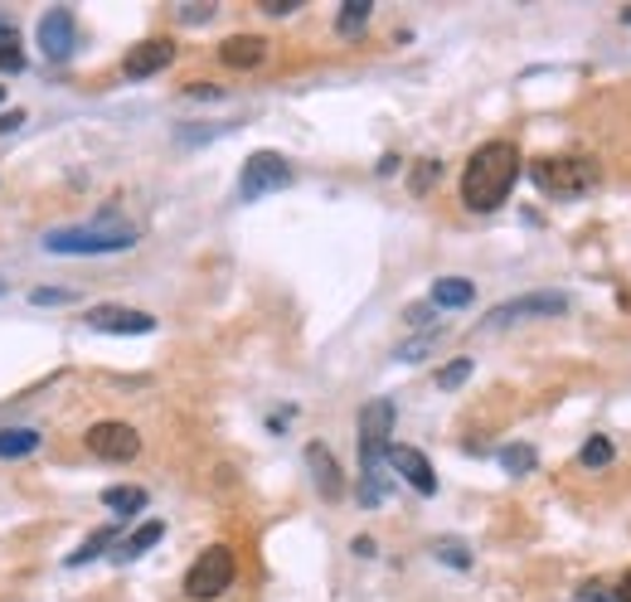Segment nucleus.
I'll return each mask as SVG.
<instances>
[{
    "label": "nucleus",
    "mask_w": 631,
    "mask_h": 602,
    "mask_svg": "<svg viewBox=\"0 0 631 602\" xmlns=\"http://www.w3.org/2000/svg\"><path fill=\"white\" fill-rule=\"evenodd\" d=\"M306 466H312V481H316V491L326 496V501H340V491H345V481H340V466H336V456H330L326 442H312L306 448Z\"/></svg>",
    "instance_id": "nucleus-13"
},
{
    "label": "nucleus",
    "mask_w": 631,
    "mask_h": 602,
    "mask_svg": "<svg viewBox=\"0 0 631 602\" xmlns=\"http://www.w3.org/2000/svg\"><path fill=\"white\" fill-rule=\"evenodd\" d=\"M0 98H5V88H0Z\"/></svg>",
    "instance_id": "nucleus-38"
},
{
    "label": "nucleus",
    "mask_w": 631,
    "mask_h": 602,
    "mask_svg": "<svg viewBox=\"0 0 631 602\" xmlns=\"http://www.w3.org/2000/svg\"><path fill=\"white\" fill-rule=\"evenodd\" d=\"M190 98H219V88H210V83H194Z\"/></svg>",
    "instance_id": "nucleus-32"
},
{
    "label": "nucleus",
    "mask_w": 631,
    "mask_h": 602,
    "mask_svg": "<svg viewBox=\"0 0 631 602\" xmlns=\"http://www.w3.org/2000/svg\"><path fill=\"white\" fill-rule=\"evenodd\" d=\"M389 466H394V472H399L418 496H432V491H438V472H432V462H428V456H422L418 448H389Z\"/></svg>",
    "instance_id": "nucleus-12"
},
{
    "label": "nucleus",
    "mask_w": 631,
    "mask_h": 602,
    "mask_svg": "<svg viewBox=\"0 0 631 602\" xmlns=\"http://www.w3.org/2000/svg\"><path fill=\"white\" fill-rule=\"evenodd\" d=\"M467 379H471V360H452V365L438 375L442 389H462V384H467Z\"/></svg>",
    "instance_id": "nucleus-24"
},
{
    "label": "nucleus",
    "mask_w": 631,
    "mask_h": 602,
    "mask_svg": "<svg viewBox=\"0 0 631 602\" xmlns=\"http://www.w3.org/2000/svg\"><path fill=\"white\" fill-rule=\"evenodd\" d=\"M102 505L117 515H131L147 505V491H141V486H108V491H102Z\"/></svg>",
    "instance_id": "nucleus-18"
},
{
    "label": "nucleus",
    "mask_w": 631,
    "mask_h": 602,
    "mask_svg": "<svg viewBox=\"0 0 631 602\" xmlns=\"http://www.w3.org/2000/svg\"><path fill=\"white\" fill-rule=\"evenodd\" d=\"M171 59H175L171 39H141V45H131V54L122 59V74H127V78H151V74H161V68H171Z\"/></svg>",
    "instance_id": "nucleus-11"
},
{
    "label": "nucleus",
    "mask_w": 631,
    "mask_h": 602,
    "mask_svg": "<svg viewBox=\"0 0 631 602\" xmlns=\"http://www.w3.org/2000/svg\"><path fill=\"white\" fill-rule=\"evenodd\" d=\"M39 49H45V59H54V64L74 59V49H78L74 10L54 5V10H45V15H39Z\"/></svg>",
    "instance_id": "nucleus-8"
},
{
    "label": "nucleus",
    "mask_w": 631,
    "mask_h": 602,
    "mask_svg": "<svg viewBox=\"0 0 631 602\" xmlns=\"http://www.w3.org/2000/svg\"><path fill=\"white\" fill-rule=\"evenodd\" d=\"M20 122H25V112H5V117H0V131H15Z\"/></svg>",
    "instance_id": "nucleus-31"
},
{
    "label": "nucleus",
    "mask_w": 631,
    "mask_h": 602,
    "mask_svg": "<svg viewBox=\"0 0 631 602\" xmlns=\"http://www.w3.org/2000/svg\"><path fill=\"white\" fill-rule=\"evenodd\" d=\"M501 466H505L510 476L534 472V448H525V442H510V448H501Z\"/></svg>",
    "instance_id": "nucleus-19"
},
{
    "label": "nucleus",
    "mask_w": 631,
    "mask_h": 602,
    "mask_svg": "<svg viewBox=\"0 0 631 602\" xmlns=\"http://www.w3.org/2000/svg\"><path fill=\"white\" fill-rule=\"evenodd\" d=\"M530 175L544 195H583L597 185V165L588 155H540Z\"/></svg>",
    "instance_id": "nucleus-3"
},
{
    "label": "nucleus",
    "mask_w": 631,
    "mask_h": 602,
    "mask_svg": "<svg viewBox=\"0 0 631 602\" xmlns=\"http://www.w3.org/2000/svg\"><path fill=\"white\" fill-rule=\"evenodd\" d=\"M613 602H631V574L617 584V593H613Z\"/></svg>",
    "instance_id": "nucleus-33"
},
{
    "label": "nucleus",
    "mask_w": 631,
    "mask_h": 602,
    "mask_svg": "<svg viewBox=\"0 0 631 602\" xmlns=\"http://www.w3.org/2000/svg\"><path fill=\"white\" fill-rule=\"evenodd\" d=\"M355 554H359V559H369V554H375V539L359 535V539H355Z\"/></svg>",
    "instance_id": "nucleus-34"
},
{
    "label": "nucleus",
    "mask_w": 631,
    "mask_h": 602,
    "mask_svg": "<svg viewBox=\"0 0 631 602\" xmlns=\"http://www.w3.org/2000/svg\"><path fill=\"white\" fill-rule=\"evenodd\" d=\"M35 448H39V432L35 428H0V456L20 462V456H29Z\"/></svg>",
    "instance_id": "nucleus-17"
},
{
    "label": "nucleus",
    "mask_w": 631,
    "mask_h": 602,
    "mask_svg": "<svg viewBox=\"0 0 631 602\" xmlns=\"http://www.w3.org/2000/svg\"><path fill=\"white\" fill-rule=\"evenodd\" d=\"M10 35V25H5V20H0V39H5Z\"/></svg>",
    "instance_id": "nucleus-35"
},
{
    "label": "nucleus",
    "mask_w": 631,
    "mask_h": 602,
    "mask_svg": "<svg viewBox=\"0 0 631 602\" xmlns=\"http://www.w3.org/2000/svg\"><path fill=\"white\" fill-rule=\"evenodd\" d=\"M137 243V228L131 224H88V228H54L45 234V248L49 253H127Z\"/></svg>",
    "instance_id": "nucleus-2"
},
{
    "label": "nucleus",
    "mask_w": 631,
    "mask_h": 602,
    "mask_svg": "<svg viewBox=\"0 0 631 602\" xmlns=\"http://www.w3.org/2000/svg\"><path fill=\"white\" fill-rule=\"evenodd\" d=\"M20 68H25V49H20L15 29H10V35L0 39V74H20Z\"/></svg>",
    "instance_id": "nucleus-23"
},
{
    "label": "nucleus",
    "mask_w": 631,
    "mask_h": 602,
    "mask_svg": "<svg viewBox=\"0 0 631 602\" xmlns=\"http://www.w3.org/2000/svg\"><path fill=\"white\" fill-rule=\"evenodd\" d=\"M112 539H117V529H98V535H92V539H88V544H83V549H74V554H68V564H74V568H78V564H88V559H98V554H102V549H108V544H112Z\"/></svg>",
    "instance_id": "nucleus-22"
},
{
    "label": "nucleus",
    "mask_w": 631,
    "mask_h": 602,
    "mask_svg": "<svg viewBox=\"0 0 631 602\" xmlns=\"http://www.w3.org/2000/svg\"><path fill=\"white\" fill-rule=\"evenodd\" d=\"M389 432H394V403H365V413H359V476H384Z\"/></svg>",
    "instance_id": "nucleus-4"
},
{
    "label": "nucleus",
    "mask_w": 631,
    "mask_h": 602,
    "mask_svg": "<svg viewBox=\"0 0 631 602\" xmlns=\"http://www.w3.org/2000/svg\"><path fill=\"white\" fill-rule=\"evenodd\" d=\"M292 185V165L277 151H257L243 161V175H238V200H263L273 190H287Z\"/></svg>",
    "instance_id": "nucleus-5"
},
{
    "label": "nucleus",
    "mask_w": 631,
    "mask_h": 602,
    "mask_svg": "<svg viewBox=\"0 0 631 602\" xmlns=\"http://www.w3.org/2000/svg\"><path fill=\"white\" fill-rule=\"evenodd\" d=\"M476 287L467 283V277H438L432 283V306H471Z\"/></svg>",
    "instance_id": "nucleus-15"
},
{
    "label": "nucleus",
    "mask_w": 631,
    "mask_h": 602,
    "mask_svg": "<svg viewBox=\"0 0 631 602\" xmlns=\"http://www.w3.org/2000/svg\"><path fill=\"white\" fill-rule=\"evenodd\" d=\"M29 301H35V306H64V301H74V292H68V287H35Z\"/></svg>",
    "instance_id": "nucleus-25"
},
{
    "label": "nucleus",
    "mask_w": 631,
    "mask_h": 602,
    "mask_svg": "<svg viewBox=\"0 0 631 602\" xmlns=\"http://www.w3.org/2000/svg\"><path fill=\"white\" fill-rule=\"evenodd\" d=\"M88 452L102 462H131L141 452V432L131 423H92L88 428Z\"/></svg>",
    "instance_id": "nucleus-7"
},
{
    "label": "nucleus",
    "mask_w": 631,
    "mask_h": 602,
    "mask_svg": "<svg viewBox=\"0 0 631 602\" xmlns=\"http://www.w3.org/2000/svg\"><path fill=\"white\" fill-rule=\"evenodd\" d=\"M365 20H369V0H345L336 29H340V35H359V29H365Z\"/></svg>",
    "instance_id": "nucleus-20"
},
{
    "label": "nucleus",
    "mask_w": 631,
    "mask_h": 602,
    "mask_svg": "<svg viewBox=\"0 0 631 602\" xmlns=\"http://www.w3.org/2000/svg\"><path fill=\"white\" fill-rule=\"evenodd\" d=\"M267 15H287V10H296V0H263Z\"/></svg>",
    "instance_id": "nucleus-29"
},
{
    "label": "nucleus",
    "mask_w": 631,
    "mask_h": 602,
    "mask_svg": "<svg viewBox=\"0 0 631 602\" xmlns=\"http://www.w3.org/2000/svg\"><path fill=\"white\" fill-rule=\"evenodd\" d=\"M578 462H583V466H607V462H613V438H603V432L588 438L583 452H578Z\"/></svg>",
    "instance_id": "nucleus-21"
},
{
    "label": "nucleus",
    "mask_w": 631,
    "mask_h": 602,
    "mask_svg": "<svg viewBox=\"0 0 631 602\" xmlns=\"http://www.w3.org/2000/svg\"><path fill=\"white\" fill-rule=\"evenodd\" d=\"M263 54H267V45L257 35H234V39H224V45H219V59L229 68H257V64H263Z\"/></svg>",
    "instance_id": "nucleus-14"
},
{
    "label": "nucleus",
    "mask_w": 631,
    "mask_h": 602,
    "mask_svg": "<svg viewBox=\"0 0 631 602\" xmlns=\"http://www.w3.org/2000/svg\"><path fill=\"white\" fill-rule=\"evenodd\" d=\"M432 175H438V161H428L418 175H413V190H428V185H432Z\"/></svg>",
    "instance_id": "nucleus-27"
},
{
    "label": "nucleus",
    "mask_w": 631,
    "mask_h": 602,
    "mask_svg": "<svg viewBox=\"0 0 631 602\" xmlns=\"http://www.w3.org/2000/svg\"><path fill=\"white\" fill-rule=\"evenodd\" d=\"M161 535H165V525H161V521H147V525L137 529V535H127V539H122L117 559H122V564H131V559H141L151 544H161Z\"/></svg>",
    "instance_id": "nucleus-16"
},
{
    "label": "nucleus",
    "mask_w": 631,
    "mask_h": 602,
    "mask_svg": "<svg viewBox=\"0 0 631 602\" xmlns=\"http://www.w3.org/2000/svg\"><path fill=\"white\" fill-rule=\"evenodd\" d=\"M229 584H234V554H229V549H224V544L204 549V554L190 564V574H185V593H190V598H200V602L219 598Z\"/></svg>",
    "instance_id": "nucleus-6"
},
{
    "label": "nucleus",
    "mask_w": 631,
    "mask_h": 602,
    "mask_svg": "<svg viewBox=\"0 0 631 602\" xmlns=\"http://www.w3.org/2000/svg\"><path fill=\"white\" fill-rule=\"evenodd\" d=\"M627 25H631V10H627Z\"/></svg>",
    "instance_id": "nucleus-37"
},
{
    "label": "nucleus",
    "mask_w": 631,
    "mask_h": 602,
    "mask_svg": "<svg viewBox=\"0 0 631 602\" xmlns=\"http://www.w3.org/2000/svg\"><path fill=\"white\" fill-rule=\"evenodd\" d=\"M0 292H5V277H0Z\"/></svg>",
    "instance_id": "nucleus-36"
},
{
    "label": "nucleus",
    "mask_w": 631,
    "mask_h": 602,
    "mask_svg": "<svg viewBox=\"0 0 631 602\" xmlns=\"http://www.w3.org/2000/svg\"><path fill=\"white\" fill-rule=\"evenodd\" d=\"M408 321H413V326H428V321H432V306H413Z\"/></svg>",
    "instance_id": "nucleus-30"
},
{
    "label": "nucleus",
    "mask_w": 631,
    "mask_h": 602,
    "mask_svg": "<svg viewBox=\"0 0 631 602\" xmlns=\"http://www.w3.org/2000/svg\"><path fill=\"white\" fill-rule=\"evenodd\" d=\"M88 330H108V336H147V330H156V316L131 311V306H92Z\"/></svg>",
    "instance_id": "nucleus-10"
},
{
    "label": "nucleus",
    "mask_w": 631,
    "mask_h": 602,
    "mask_svg": "<svg viewBox=\"0 0 631 602\" xmlns=\"http://www.w3.org/2000/svg\"><path fill=\"white\" fill-rule=\"evenodd\" d=\"M564 311H568L564 292H530V297L501 301V306L485 316V326H510V321H530V316H564Z\"/></svg>",
    "instance_id": "nucleus-9"
},
{
    "label": "nucleus",
    "mask_w": 631,
    "mask_h": 602,
    "mask_svg": "<svg viewBox=\"0 0 631 602\" xmlns=\"http://www.w3.org/2000/svg\"><path fill=\"white\" fill-rule=\"evenodd\" d=\"M438 559H447V564H457V568H467V564H471L467 544H457V539H442V544H438Z\"/></svg>",
    "instance_id": "nucleus-26"
},
{
    "label": "nucleus",
    "mask_w": 631,
    "mask_h": 602,
    "mask_svg": "<svg viewBox=\"0 0 631 602\" xmlns=\"http://www.w3.org/2000/svg\"><path fill=\"white\" fill-rule=\"evenodd\" d=\"M185 20H190V25H200V20H210L214 15V5H190V10H180Z\"/></svg>",
    "instance_id": "nucleus-28"
},
{
    "label": "nucleus",
    "mask_w": 631,
    "mask_h": 602,
    "mask_svg": "<svg viewBox=\"0 0 631 602\" xmlns=\"http://www.w3.org/2000/svg\"><path fill=\"white\" fill-rule=\"evenodd\" d=\"M520 180V151L510 141H485L462 171V204L476 214H491L505 204V195Z\"/></svg>",
    "instance_id": "nucleus-1"
}]
</instances>
